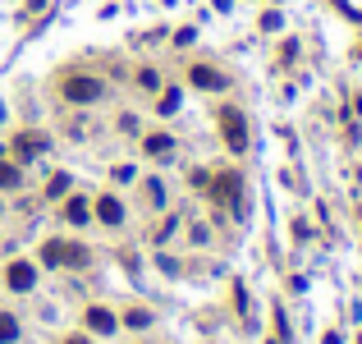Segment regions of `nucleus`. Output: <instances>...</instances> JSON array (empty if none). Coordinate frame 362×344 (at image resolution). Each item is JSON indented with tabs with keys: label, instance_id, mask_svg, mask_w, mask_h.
I'll use <instances>...</instances> for the list:
<instances>
[{
	"label": "nucleus",
	"instance_id": "nucleus-6",
	"mask_svg": "<svg viewBox=\"0 0 362 344\" xmlns=\"http://www.w3.org/2000/svg\"><path fill=\"white\" fill-rule=\"evenodd\" d=\"M193 83H198V88H207V92H211V88L220 92V88H225V74H216L211 65H198V69H193Z\"/></svg>",
	"mask_w": 362,
	"mask_h": 344
},
{
	"label": "nucleus",
	"instance_id": "nucleus-8",
	"mask_svg": "<svg viewBox=\"0 0 362 344\" xmlns=\"http://www.w3.org/2000/svg\"><path fill=\"white\" fill-rule=\"evenodd\" d=\"M97 216H101L106 225H120V221H124V207H120L115 198H101V202H97Z\"/></svg>",
	"mask_w": 362,
	"mask_h": 344
},
{
	"label": "nucleus",
	"instance_id": "nucleus-16",
	"mask_svg": "<svg viewBox=\"0 0 362 344\" xmlns=\"http://www.w3.org/2000/svg\"><path fill=\"white\" fill-rule=\"evenodd\" d=\"M147 322H152V317H147V312H143V308H138V312H129V326H138V331H143V326H147Z\"/></svg>",
	"mask_w": 362,
	"mask_h": 344
},
{
	"label": "nucleus",
	"instance_id": "nucleus-9",
	"mask_svg": "<svg viewBox=\"0 0 362 344\" xmlns=\"http://www.w3.org/2000/svg\"><path fill=\"white\" fill-rule=\"evenodd\" d=\"M14 147H19V156H37V152L46 147V138H42V134H23Z\"/></svg>",
	"mask_w": 362,
	"mask_h": 344
},
{
	"label": "nucleus",
	"instance_id": "nucleus-15",
	"mask_svg": "<svg viewBox=\"0 0 362 344\" xmlns=\"http://www.w3.org/2000/svg\"><path fill=\"white\" fill-rule=\"evenodd\" d=\"M179 111V92H165L161 97V115H175Z\"/></svg>",
	"mask_w": 362,
	"mask_h": 344
},
{
	"label": "nucleus",
	"instance_id": "nucleus-10",
	"mask_svg": "<svg viewBox=\"0 0 362 344\" xmlns=\"http://www.w3.org/2000/svg\"><path fill=\"white\" fill-rule=\"evenodd\" d=\"M65 221L83 225V221H88V202H83V198H69V202H65Z\"/></svg>",
	"mask_w": 362,
	"mask_h": 344
},
{
	"label": "nucleus",
	"instance_id": "nucleus-1",
	"mask_svg": "<svg viewBox=\"0 0 362 344\" xmlns=\"http://www.w3.org/2000/svg\"><path fill=\"white\" fill-rule=\"evenodd\" d=\"M220 134L230 143V152H248V124L234 106H220Z\"/></svg>",
	"mask_w": 362,
	"mask_h": 344
},
{
	"label": "nucleus",
	"instance_id": "nucleus-5",
	"mask_svg": "<svg viewBox=\"0 0 362 344\" xmlns=\"http://www.w3.org/2000/svg\"><path fill=\"white\" fill-rule=\"evenodd\" d=\"M211 193H216L220 202H230V207H239V175H220L216 184H211Z\"/></svg>",
	"mask_w": 362,
	"mask_h": 344
},
{
	"label": "nucleus",
	"instance_id": "nucleus-17",
	"mask_svg": "<svg viewBox=\"0 0 362 344\" xmlns=\"http://www.w3.org/2000/svg\"><path fill=\"white\" fill-rule=\"evenodd\" d=\"M69 344H88V340H83V335H74V340H69Z\"/></svg>",
	"mask_w": 362,
	"mask_h": 344
},
{
	"label": "nucleus",
	"instance_id": "nucleus-7",
	"mask_svg": "<svg viewBox=\"0 0 362 344\" xmlns=\"http://www.w3.org/2000/svg\"><path fill=\"white\" fill-rule=\"evenodd\" d=\"M88 326L97 335H110L115 331V312H106V308H88Z\"/></svg>",
	"mask_w": 362,
	"mask_h": 344
},
{
	"label": "nucleus",
	"instance_id": "nucleus-11",
	"mask_svg": "<svg viewBox=\"0 0 362 344\" xmlns=\"http://www.w3.org/2000/svg\"><path fill=\"white\" fill-rule=\"evenodd\" d=\"M0 189H19V166L0 161Z\"/></svg>",
	"mask_w": 362,
	"mask_h": 344
},
{
	"label": "nucleus",
	"instance_id": "nucleus-3",
	"mask_svg": "<svg viewBox=\"0 0 362 344\" xmlns=\"http://www.w3.org/2000/svg\"><path fill=\"white\" fill-rule=\"evenodd\" d=\"M65 97L78 101V106H88V101L101 97V83L97 78H65Z\"/></svg>",
	"mask_w": 362,
	"mask_h": 344
},
{
	"label": "nucleus",
	"instance_id": "nucleus-14",
	"mask_svg": "<svg viewBox=\"0 0 362 344\" xmlns=\"http://www.w3.org/2000/svg\"><path fill=\"white\" fill-rule=\"evenodd\" d=\"M46 193H51V198H65V193H69V175H55V179H51V189H46Z\"/></svg>",
	"mask_w": 362,
	"mask_h": 344
},
{
	"label": "nucleus",
	"instance_id": "nucleus-4",
	"mask_svg": "<svg viewBox=\"0 0 362 344\" xmlns=\"http://www.w3.org/2000/svg\"><path fill=\"white\" fill-rule=\"evenodd\" d=\"M5 280H10V289H33L37 285V271L28 267V262H14V267L5 271Z\"/></svg>",
	"mask_w": 362,
	"mask_h": 344
},
{
	"label": "nucleus",
	"instance_id": "nucleus-13",
	"mask_svg": "<svg viewBox=\"0 0 362 344\" xmlns=\"http://www.w3.org/2000/svg\"><path fill=\"white\" fill-rule=\"evenodd\" d=\"M170 147H175V143H170V134H152V138H147V152H152V156H165Z\"/></svg>",
	"mask_w": 362,
	"mask_h": 344
},
{
	"label": "nucleus",
	"instance_id": "nucleus-12",
	"mask_svg": "<svg viewBox=\"0 0 362 344\" xmlns=\"http://www.w3.org/2000/svg\"><path fill=\"white\" fill-rule=\"evenodd\" d=\"M14 335H19V322H14L10 312H0V344H10Z\"/></svg>",
	"mask_w": 362,
	"mask_h": 344
},
{
	"label": "nucleus",
	"instance_id": "nucleus-2",
	"mask_svg": "<svg viewBox=\"0 0 362 344\" xmlns=\"http://www.w3.org/2000/svg\"><path fill=\"white\" fill-rule=\"evenodd\" d=\"M42 257L51 262V267H65V262L69 267H83V262H88V253H83L78 244H60V239H51V244L42 248Z\"/></svg>",
	"mask_w": 362,
	"mask_h": 344
}]
</instances>
